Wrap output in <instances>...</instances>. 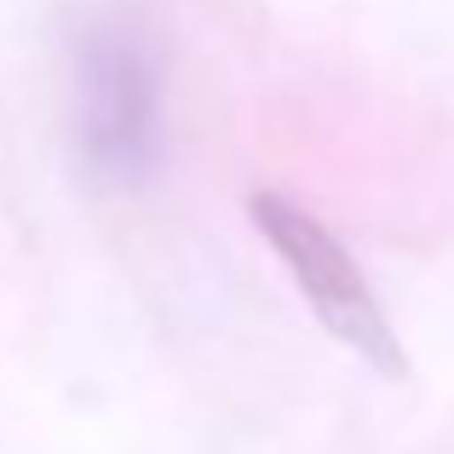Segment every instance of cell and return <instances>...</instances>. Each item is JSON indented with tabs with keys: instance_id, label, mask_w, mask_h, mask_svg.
<instances>
[{
	"instance_id": "obj_1",
	"label": "cell",
	"mask_w": 454,
	"mask_h": 454,
	"mask_svg": "<svg viewBox=\"0 0 454 454\" xmlns=\"http://www.w3.org/2000/svg\"><path fill=\"white\" fill-rule=\"evenodd\" d=\"M75 155L98 190H138L167 155L161 41L133 18H98L75 46Z\"/></svg>"
},
{
	"instance_id": "obj_2",
	"label": "cell",
	"mask_w": 454,
	"mask_h": 454,
	"mask_svg": "<svg viewBox=\"0 0 454 454\" xmlns=\"http://www.w3.org/2000/svg\"><path fill=\"white\" fill-rule=\"evenodd\" d=\"M247 213H254L259 236L270 242V254L282 259V270L294 277V288H300V300L310 305V317H317L345 351H356L368 368H380L386 380L409 374V356H403L397 333H391V317L380 310L374 288H368V277L356 270V259L345 254L340 236H333L317 213H305L300 201L277 196V190H259V196L247 201Z\"/></svg>"
}]
</instances>
